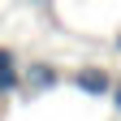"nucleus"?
I'll use <instances>...</instances> for the list:
<instances>
[{"instance_id": "f257e3e1", "label": "nucleus", "mask_w": 121, "mask_h": 121, "mask_svg": "<svg viewBox=\"0 0 121 121\" xmlns=\"http://www.w3.org/2000/svg\"><path fill=\"white\" fill-rule=\"evenodd\" d=\"M73 82H78L82 91H86V95H108V91H112V82H108V73H104V69H78V78H73Z\"/></svg>"}, {"instance_id": "f03ea898", "label": "nucleus", "mask_w": 121, "mask_h": 121, "mask_svg": "<svg viewBox=\"0 0 121 121\" xmlns=\"http://www.w3.org/2000/svg\"><path fill=\"white\" fill-rule=\"evenodd\" d=\"M13 86H17V65H13L9 48H0V95H9Z\"/></svg>"}, {"instance_id": "7ed1b4c3", "label": "nucleus", "mask_w": 121, "mask_h": 121, "mask_svg": "<svg viewBox=\"0 0 121 121\" xmlns=\"http://www.w3.org/2000/svg\"><path fill=\"white\" fill-rule=\"evenodd\" d=\"M52 82H56V69H52V65H30V69H26V86H30V91H48Z\"/></svg>"}, {"instance_id": "20e7f679", "label": "nucleus", "mask_w": 121, "mask_h": 121, "mask_svg": "<svg viewBox=\"0 0 121 121\" xmlns=\"http://www.w3.org/2000/svg\"><path fill=\"white\" fill-rule=\"evenodd\" d=\"M112 95H117V108H121V86H117V91H112Z\"/></svg>"}, {"instance_id": "39448f33", "label": "nucleus", "mask_w": 121, "mask_h": 121, "mask_svg": "<svg viewBox=\"0 0 121 121\" xmlns=\"http://www.w3.org/2000/svg\"><path fill=\"white\" fill-rule=\"evenodd\" d=\"M117 48H121V35H117Z\"/></svg>"}, {"instance_id": "423d86ee", "label": "nucleus", "mask_w": 121, "mask_h": 121, "mask_svg": "<svg viewBox=\"0 0 121 121\" xmlns=\"http://www.w3.org/2000/svg\"><path fill=\"white\" fill-rule=\"evenodd\" d=\"M39 4H43V0H39Z\"/></svg>"}]
</instances>
